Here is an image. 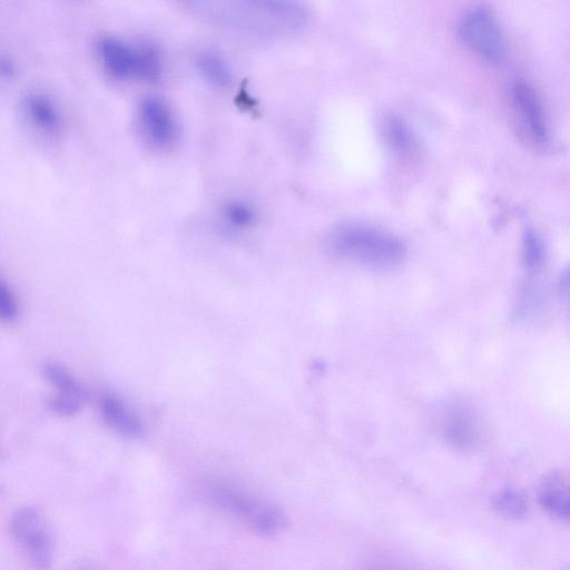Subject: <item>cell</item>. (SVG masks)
I'll return each mask as SVG.
<instances>
[{
	"mask_svg": "<svg viewBox=\"0 0 570 570\" xmlns=\"http://www.w3.org/2000/svg\"><path fill=\"white\" fill-rule=\"evenodd\" d=\"M188 6L216 23L259 37L287 36L306 21L305 8L294 1H191Z\"/></svg>",
	"mask_w": 570,
	"mask_h": 570,
	"instance_id": "obj_1",
	"label": "cell"
},
{
	"mask_svg": "<svg viewBox=\"0 0 570 570\" xmlns=\"http://www.w3.org/2000/svg\"><path fill=\"white\" fill-rule=\"evenodd\" d=\"M332 252L347 261L372 268H391L403 262L404 242L391 232L366 225L344 224L328 238Z\"/></svg>",
	"mask_w": 570,
	"mask_h": 570,
	"instance_id": "obj_2",
	"label": "cell"
},
{
	"mask_svg": "<svg viewBox=\"0 0 570 570\" xmlns=\"http://www.w3.org/2000/svg\"><path fill=\"white\" fill-rule=\"evenodd\" d=\"M205 495L215 507L258 533L273 534L287 525L286 514L281 508L239 485L213 483L206 489Z\"/></svg>",
	"mask_w": 570,
	"mask_h": 570,
	"instance_id": "obj_3",
	"label": "cell"
},
{
	"mask_svg": "<svg viewBox=\"0 0 570 570\" xmlns=\"http://www.w3.org/2000/svg\"><path fill=\"white\" fill-rule=\"evenodd\" d=\"M97 53L104 69L116 79L155 81L161 75V55L150 42L132 45L118 37L104 36L97 41Z\"/></svg>",
	"mask_w": 570,
	"mask_h": 570,
	"instance_id": "obj_4",
	"label": "cell"
},
{
	"mask_svg": "<svg viewBox=\"0 0 570 570\" xmlns=\"http://www.w3.org/2000/svg\"><path fill=\"white\" fill-rule=\"evenodd\" d=\"M458 35L484 61L498 63L503 59V32L497 14L490 8L478 6L465 11L459 20Z\"/></svg>",
	"mask_w": 570,
	"mask_h": 570,
	"instance_id": "obj_5",
	"label": "cell"
},
{
	"mask_svg": "<svg viewBox=\"0 0 570 570\" xmlns=\"http://www.w3.org/2000/svg\"><path fill=\"white\" fill-rule=\"evenodd\" d=\"M14 542L36 570H48L52 561V539L48 523L39 510L23 507L10 519Z\"/></svg>",
	"mask_w": 570,
	"mask_h": 570,
	"instance_id": "obj_6",
	"label": "cell"
},
{
	"mask_svg": "<svg viewBox=\"0 0 570 570\" xmlns=\"http://www.w3.org/2000/svg\"><path fill=\"white\" fill-rule=\"evenodd\" d=\"M511 101L517 122L527 140L546 148L551 135L544 107L537 90L527 81L518 80L511 89Z\"/></svg>",
	"mask_w": 570,
	"mask_h": 570,
	"instance_id": "obj_7",
	"label": "cell"
},
{
	"mask_svg": "<svg viewBox=\"0 0 570 570\" xmlns=\"http://www.w3.org/2000/svg\"><path fill=\"white\" fill-rule=\"evenodd\" d=\"M137 116L145 139L154 147L165 149L177 141L178 121L163 98L155 95L144 97L138 105Z\"/></svg>",
	"mask_w": 570,
	"mask_h": 570,
	"instance_id": "obj_8",
	"label": "cell"
},
{
	"mask_svg": "<svg viewBox=\"0 0 570 570\" xmlns=\"http://www.w3.org/2000/svg\"><path fill=\"white\" fill-rule=\"evenodd\" d=\"M436 431L451 445L468 449L478 438V425L472 413L462 404L451 403L436 413Z\"/></svg>",
	"mask_w": 570,
	"mask_h": 570,
	"instance_id": "obj_9",
	"label": "cell"
},
{
	"mask_svg": "<svg viewBox=\"0 0 570 570\" xmlns=\"http://www.w3.org/2000/svg\"><path fill=\"white\" fill-rule=\"evenodd\" d=\"M21 110L27 122L39 134L55 136L62 129V111L47 92L28 91L21 99Z\"/></svg>",
	"mask_w": 570,
	"mask_h": 570,
	"instance_id": "obj_10",
	"label": "cell"
},
{
	"mask_svg": "<svg viewBox=\"0 0 570 570\" xmlns=\"http://www.w3.org/2000/svg\"><path fill=\"white\" fill-rule=\"evenodd\" d=\"M105 422L117 433L136 439L144 434V425L132 410L116 395L106 394L100 400Z\"/></svg>",
	"mask_w": 570,
	"mask_h": 570,
	"instance_id": "obj_11",
	"label": "cell"
},
{
	"mask_svg": "<svg viewBox=\"0 0 570 570\" xmlns=\"http://www.w3.org/2000/svg\"><path fill=\"white\" fill-rule=\"evenodd\" d=\"M537 498L547 513L570 521V481L550 478L540 485Z\"/></svg>",
	"mask_w": 570,
	"mask_h": 570,
	"instance_id": "obj_12",
	"label": "cell"
},
{
	"mask_svg": "<svg viewBox=\"0 0 570 570\" xmlns=\"http://www.w3.org/2000/svg\"><path fill=\"white\" fill-rule=\"evenodd\" d=\"M42 373L56 389L55 396L81 403L85 392L72 374L58 363L48 362L42 366Z\"/></svg>",
	"mask_w": 570,
	"mask_h": 570,
	"instance_id": "obj_13",
	"label": "cell"
},
{
	"mask_svg": "<svg viewBox=\"0 0 570 570\" xmlns=\"http://www.w3.org/2000/svg\"><path fill=\"white\" fill-rule=\"evenodd\" d=\"M196 68L203 78L216 87H227L233 73L228 61L218 52L204 51L196 58Z\"/></svg>",
	"mask_w": 570,
	"mask_h": 570,
	"instance_id": "obj_14",
	"label": "cell"
},
{
	"mask_svg": "<svg viewBox=\"0 0 570 570\" xmlns=\"http://www.w3.org/2000/svg\"><path fill=\"white\" fill-rule=\"evenodd\" d=\"M383 136L389 146L400 153L405 154L415 147V135L410 125L399 116H389L383 121Z\"/></svg>",
	"mask_w": 570,
	"mask_h": 570,
	"instance_id": "obj_15",
	"label": "cell"
},
{
	"mask_svg": "<svg viewBox=\"0 0 570 570\" xmlns=\"http://www.w3.org/2000/svg\"><path fill=\"white\" fill-rule=\"evenodd\" d=\"M220 217L227 227L234 230H244L255 224L257 212L247 200L234 198L223 205Z\"/></svg>",
	"mask_w": 570,
	"mask_h": 570,
	"instance_id": "obj_16",
	"label": "cell"
},
{
	"mask_svg": "<svg viewBox=\"0 0 570 570\" xmlns=\"http://www.w3.org/2000/svg\"><path fill=\"white\" fill-rule=\"evenodd\" d=\"M493 509L502 517L519 519L528 512L527 495L515 488H507L498 491L491 500Z\"/></svg>",
	"mask_w": 570,
	"mask_h": 570,
	"instance_id": "obj_17",
	"label": "cell"
},
{
	"mask_svg": "<svg viewBox=\"0 0 570 570\" xmlns=\"http://www.w3.org/2000/svg\"><path fill=\"white\" fill-rule=\"evenodd\" d=\"M523 261L529 269H537L543 259V245L533 229H527L522 242Z\"/></svg>",
	"mask_w": 570,
	"mask_h": 570,
	"instance_id": "obj_18",
	"label": "cell"
},
{
	"mask_svg": "<svg viewBox=\"0 0 570 570\" xmlns=\"http://www.w3.org/2000/svg\"><path fill=\"white\" fill-rule=\"evenodd\" d=\"M19 314V304L12 289L3 282L0 287V317L3 321L11 322Z\"/></svg>",
	"mask_w": 570,
	"mask_h": 570,
	"instance_id": "obj_19",
	"label": "cell"
},
{
	"mask_svg": "<svg viewBox=\"0 0 570 570\" xmlns=\"http://www.w3.org/2000/svg\"><path fill=\"white\" fill-rule=\"evenodd\" d=\"M371 570H406V569H399V568H392V567H376V568H372Z\"/></svg>",
	"mask_w": 570,
	"mask_h": 570,
	"instance_id": "obj_20",
	"label": "cell"
},
{
	"mask_svg": "<svg viewBox=\"0 0 570 570\" xmlns=\"http://www.w3.org/2000/svg\"><path fill=\"white\" fill-rule=\"evenodd\" d=\"M568 284H569V287H570V271L568 273Z\"/></svg>",
	"mask_w": 570,
	"mask_h": 570,
	"instance_id": "obj_21",
	"label": "cell"
}]
</instances>
